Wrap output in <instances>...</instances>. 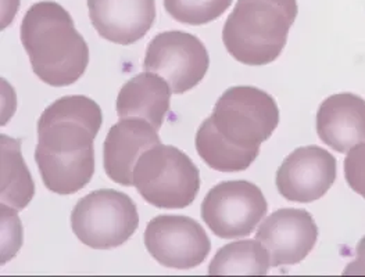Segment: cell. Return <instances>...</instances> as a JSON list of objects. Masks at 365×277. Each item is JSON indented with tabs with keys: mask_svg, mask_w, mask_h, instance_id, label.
Returning <instances> with one entry per match:
<instances>
[{
	"mask_svg": "<svg viewBox=\"0 0 365 277\" xmlns=\"http://www.w3.org/2000/svg\"><path fill=\"white\" fill-rule=\"evenodd\" d=\"M139 226L136 204L128 194L101 189L81 199L71 212V227L79 241L95 250L127 243Z\"/></svg>",
	"mask_w": 365,
	"mask_h": 277,
	"instance_id": "cell-6",
	"label": "cell"
},
{
	"mask_svg": "<svg viewBox=\"0 0 365 277\" xmlns=\"http://www.w3.org/2000/svg\"><path fill=\"white\" fill-rule=\"evenodd\" d=\"M232 0H164L165 11L186 26H206L221 17Z\"/></svg>",
	"mask_w": 365,
	"mask_h": 277,
	"instance_id": "cell-18",
	"label": "cell"
},
{
	"mask_svg": "<svg viewBox=\"0 0 365 277\" xmlns=\"http://www.w3.org/2000/svg\"><path fill=\"white\" fill-rule=\"evenodd\" d=\"M145 247L165 268L192 269L205 262L211 243L206 230L193 218L158 215L146 226Z\"/></svg>",
	"mask_w": 365,
	"mask_h": 277,
	"instance_id": "cell-9",
	"label": "cell"
},
{
	"mask_svg": "<svg viewBox=\"0 0 365 277\" xmlns=\"http://www.w3.org/2000/svg\"><path fill=\"white\" fill-rule=\"evenodd\" d=\"M318 227L313 215L306 209L282 208L261 224L256 240L269 255L271 268L296 265L314 249Z\"/></svg>",
	"mask_w": 365,
	"mask_h": 277,
	"instance_id": "cell-11",
	"label": "cell"
},
{
	"mask_svg": "<svg viewBox=\"0 0 365 277\" xmlns=\"http://www.w3.org/2000/svg\"><path fill=\"white\" fill-rule=\"evenodd\" d=\"M356 259L350 262L343 275H354V276H365V237L360 240L356 249Z\"/></svg>",
	"mask_w": 365,
	"mask_h": 277,
	"instance_id": "cell-20",
	"label": "cell"
},
{
	"mask_svg": "<svg viewBox=\"0 0 365 277\" xmlns=\"http://www.w3.org/2000/svg\"><path fill=\"white\" fill-rule=\"evenodd\" d=\"M269 255L257 240H243L224 246L210 262L209 275H267Z\"/></svg>",
	"mask_w": 365,
	"mask_h": 277,
	"instance_id": "cell-17",
	"label": "cell"
},
{
	"mask_svg": "<svg viewBox=\"0 0 365 277\" xmlns=\"http://www.w3.org/2000/svg\"><path fill=\"white\" fill-rule=\"evenodd\" d=\"M297 11L296 0H237L222 29V42L236 61L267 66L284 51Z\"/></svg>",
	"mask_w": 365,
	"mask_h": 277,
	"instance_id": "cell-4",
	"label": "cell"
},
{
	"mask_svg": "<svg viewBox=\"0 0 365 277\" xmlns=\"http://www.w3.org/2000/svg\"><path fill=\"white\" fill-rule=\"evenodd\" d=\"M132 177L143 200L163 209L189 207L200 190V172L193 161L180 149L161 143L139 157Z\"/></svg>",
	"mask_w": 365,
	"mask_h": 277,
	"instance_id": "cell-5",
	"label": "cell"
},
{
	"mask_svg": "<svg viewBox=\"0 0 365 277\" xmlns=\"http://www.w3.org/2000/svg\"><path fill=\"white\" fill-rule=\"evenodd\" d=\"M143 67L167 80L174 95H182L197 86L207 74L209 51L189 32H160L148 46Z\"/></svg>",
	"mask_w": 365,
	"mask_h": 277,
	"instance_id": "cell-8",
	"label": "cell"
},
{
	"mask_svg": "<svg viewBox=\"0 0 365 277\" xmlns=\"http://www.w3.org/2000/svg\"><path fill=\"white\" fill-rule=\"evenodd\" d=\"M171 88L155 73L138 74L121 88L117 98V115L124 118H143L157 130L170 111Z\"/></svg>",
	"mask_w": 365,
	"mask_h": 277,
	"instance_id": "cell-15",
	"label": "cell"
},
{
	"mask_svg": "<svg viewBox=\"0 0 365 277\" xmlns=\"http://www.w3.org/2000/svg\"><path fill=\"white\" fill-rule=\"evenodd\" d=\"M344 177L351 190L365 199V143H360L347 154Z\"/></svg>",
	"mask_w": 365,
	"mask_h": 277,
	"instance_id": "cell-19",
	"label": "cell"
},
{
	"mask_svg": "<svg viewBox=\"0 0 365 277\" xmlns=\"http://www.w3.org/2000/svg\"><path fill=\"white\" fill-rule=\"evenodd\" d=\"M88 10L98 33L123 46L140 41L156 20V0H88Z\"/></svg>",
	"mask_w": 365,
	"mask_h": 277,
	"instance_id": "cell-12",
	"label": "cell"
},
{
	"mask_svg": "<svg viewBox=\"0 0 365 277\" xmlns=\"http://www.w3.org/2000/svg\"><path fill=\"white\" fill-rule=\"evenodd\" d=\"M268 209L260 187L247 180H228L210 189L202 202V219L221 239L250 236Z\"/></svg>",
	"mask_w": 365,
	"mask_h": 277,
	"instance_id": "cell-7",
	"label": "cell"
},
{
	"mask_svg": "<svg viewBox=\"0 0 365 277\" xmlns=\"http://www.w3.org/2000/svg\"><path fill=\"white\" fill-rule=\"evenodd\" d=\"M102 108L86 96H64L38 121L35 161L43 184L56 194L82 190L95 174L93 142L102 127Z\"/></svg>",
	"mask_w": 365,
	"mask_h": 277,
	"instance_id": "cell-1",
	"label": "cell"
},
{
	"mask_svg": "<svg viewBox=\"0 0 365 277\" xmlns=\"http://www.w3.org/2000/svg\"><path fill=\"white\" fill-rule=\"evenodd\" d=\"M278 124L279 108L272 96L255 86H234L197 129L196 150L215 171H246Z\"/></svg>",
	"mask_w": 365,
	"mask_h": 277,
	"instance_id": "cell-2",
	"label": "cell"
},
{
	"mask_svg": "<svg viewBox=\"0 0 365 277\" xmlns=\"http://www.w3.org/2000/svg\"><path fill=\"white\" fill-rule=\"evenodd\" d=\"M32 71L45 83L63 88L85 74L89 48L70 13L56 1L32 4L20 28Z\"/></svg>",
	"mask_w": 365,
	"mask_h": 277,
	"instance_id": "cell-3",
	"label": "cell"
},
{
	"mask_svg": "<svg viewBox=\"0 0 365 277\" xmlns=\"http://www.w3.org/2000/svg\"><path fill=\"white\" fill-rule=\"evenodd\" d=\"M318 137L335 152H347L365 142V100L353 93L332 95L317 113Z\"/></svg>",
	"mask_w": 365,
	"mask_h": 277,
	"instance_id": "cell-14",
	"label": "cell"
},
{
	"mask_svg": "<svg viewBox=\"0 0 365 277\" xmlns=\"http://www.w3.org/2000/svg\"><path fill=\"white\" fill-rule=\"evenodd\" d=\"M1 139V204L13 207L16 211L24 209L35 196V183L26 168L21 152V140Z\"/></svg>",
	"mask_w": 365,
	"mask_h": 277,
	"instance_id": "cell-16",
	"label": "cell"
},
{
	"mask_svg": "<svg viewBox=\"0 0 365 277\" xmlns=\"http://www.w3.org/2000/svg\"><path fill=\"white\" fill-rule=\"evenodd\" d=\"M336 158L318 146L299 147L290 152L277 172V189L287 202H317L335 183Z\"/></svg>",
	"mask_w": 365,
	"mask_h": 277,
	"instance_id": "cell-10",
	"label": "cell"
},
{
	"mask_svg": "<svg viewBox=\"0 0 365 277\" xmlns=\"http://www.w3.org/2000/svg\"><path fill=\"white\" fill-rule=\"evenodd\" d=\"M155 126L138 117L120 120L111 126L103 146V167L113 182L133 186V169L139 157L160 145Z\"/></svg>",
	"mask_w": 365,
	"mask_h": 277,
	"instance_id": "cell-13",
	"label": "cell"
}]
</instances>
